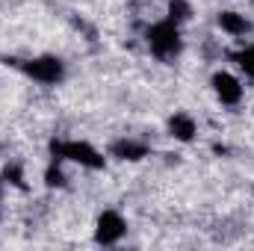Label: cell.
Masks as SVG:
<instances>
[{"instance_id":"12","label":"cell","mask_w":254,"mask_h":251,"mask_svg":"<svg viewBox=\"0 0 254 251\" xmlns=\"http://www.w3.org/2000/svg\"><path fill=\"white\" fill-rule=\"evenodd\" d=\"M45 184H48V187H65V175H63V169H60V160H54V163L48 166Z\"/></svg>"},{"instance_id":"4","label":"cell","mask_w":254,"mask_h":251,"mask_svg":"<svg viewBox=\"0 0 254 251\" xmlns=\"http://www.w3.org/2000/svg\"><path fill=\"white\" fill-rule=\"evenodd\" d=\"M127 234V222L122 213L116 210H104L95 222V243L98 246H116L122 237Z\"/></svg>"},{"instance_id":"1","label":"cell","mask_w":254,"mask_h":251,"mask_svg":"<svg viewBox=\"0 0 254 251\" xmlns=\"http://www.w3.org/2000/svg\"><path fill=\"white\" fill-rule=\"evenodd\" d=\"M145 42H148L151 54H154L160 63L178 60V54H181V48H184V42H181V27H178L175 21H169V18L151 24V27L145 30Z\"/></svg>"},{"instance_id":"9","label":"cell","mask_w":254,"mask_h":251,"mask_svg":"<svg viewBox=\"0 0 254 251\" xmlns=\"http://www.w3.org/2000/svg\"><path fill=\"white\" fill-rule=\"evenodd\" d=\"M169 21H175L178 27L181 24H187L192 18V6L187 3V0H169V15H166Z\"/></svg>"},{"instance_id":"2","label":"cell","mask_w":254,"mask_h":251,"mask_svg":"<svg viewBox=\"0 0 254 251\" xmlns=\"http://www.w3.org/2000/svg\"><path fill=\"white\" fill-rule=\"evenodd\" d=\"M51 157L54 160H71L83 169H92V172H101L107 166V157L89 145V142H80V139H60V142H51Z\"/></svg>"},{"instance_id":"6","label":"cell","mask_w":254,"mask_h":251,"mask_svg":"<svg viewBox=\"0 0 254 251\" xmlns=\"http://www.w3.org/2000/svg\"><path fill=\"white\" fill-rule=\"evenodd\" d=\"M219 27H222V33H228V36H234V39H243V36H249L252 33V21L243 15V12H234V9H225V12H219Z\"/></svg>"},{"instance_id":"11","label":"cell","mask_w":254,"mask_h":251,"mask_svg":"<svg viewBox=\"0 0 254 251\" xmlns=\"http://www.w3.org/2000/svg\"><path fill=\"white\" fill-rule=\"evenodd\" d=\"M3 184H12V187L24 189V172H21V166H15V163H9L6 169H3Z\"/></svg>"},{"instance_id":"3","label":"cell","mask_w":254,"mask_h":251,"mask_svg":"<svg viewBox=\"0 0 254 251\" xmlns=\"http://www.w3.org/2000/svg\"><path fill=\"white\" fill-rule=\"evenodd\" d=\"M21 71L30 80L42 83V86H57V83L65 80V63L60 57H36V60H27V63L21 65Z\"/></svg>"},{"instance_id":"10","label":"cell","mask_w":254,"mask_h":251,"mask_svg":"<svg viewBox=\"0 0 254 251\" xmlns=\"http://www.w3.org/2000/svg\"><path fill=\"white\" fill-rule=\"evenodd\" d=\"M234 60H237V65H240V71H243L246 77H252V80H254V45H246Z\"/></svg>"},{"instance_id":"8","label":"cell","mask_w":254,"mask_h":251,"mask_svg":"<svg viewBox=\"0 0 254 251\" xmlns=\"http://www.w3.org/2000/svg\"><path fill=\"white\" fill-rule=\"evenodd\" d=\"M110 154H113L116 160H130V163H136V160L148 157V145H142V142H136V139H119V142L110 145Z\"/></svg>"},{"instance_id":"13","label":"cell","mask_w":254,"mask_h":251,"mask_svg":"<svg viewBox=\"0 0 254 251\" xmlns=\"http://www.w3.org/2000/svg\"><path fill=\"white\" fill-rule=\"evenodd\" d=\"M0 204H3V181H0Z\"/></svg>"},{"instance_id":"7","label":"cell","mask_w":254,"mask_h":251,"mask_svg":"<svg viewBox=\"0 0 254 251\" xmlns=\"http://www.w3.org/2000/svg\"><path fill=\"white\" fill-rule=\"evenodd\" d=\"M195 133H198V125L190 113H175L169 119V136H175L178 142H192Z\"/></svg>"},{"instance_id":"5","label":"cell","mask_w":254,"mask_h":251,"mask_svg":"<svg viewBox=\"0 0 254 251\" xmlns=\"http://www.w3.org/2000/svg\"><path fill=\"white\" fill-rule=\"evenodd\" d=\"M210 86H213L216 98H219L225 107H237V104L243 101V83H240L234 74H228V71H216L213 80H210Z\"/></svg>"}]
</instances>
